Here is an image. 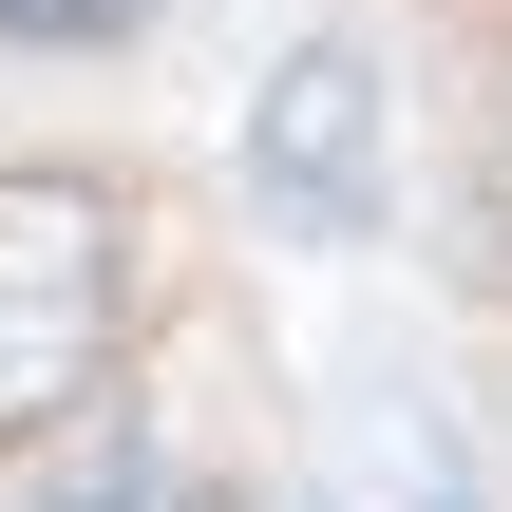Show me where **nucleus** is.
<instances>
[{"label":"nucleus","mask_w":512,"mask_h":512,"mask_svg":"<svg viewBox=\"0 0 512 512\" xmlns=\"http://www.w3.org/2000/svg\"><path fill=\"white\" fill-rule=\"evenodd\" d=\"M114 361V209L76 171H0V437Z\"/></svg>","instance_id":"1"},{"label":"nucleus","mask_w":512,"mask_h":512,"mask_svg":"<svg viewBox=\"0 0 512 512\" xmlns=\"http://www.w3.org/2000/svg\"><path fill=\"white\" fill-rule=\"evenodd\" d=\"M247 209H266L285 247L380 228V57H361V38H304V57L247 95Z\"/></svg>","instance_id":"2"},{"label":"nucleus","mask_w":512,"mask_h":512,"mask_svg":"<svg viewBox=\"0 0 512 512\" xmlns=\"http://www.w3.org/2000/svg\"><path fill=\"white\" fill-rule=\"evenodd\" d=\"M304 512H475V475H456V418H437L418 380H342Z\"/></svg>","instance_id":"3"},{"label":"nucleus","mask_w":512,"mask_h":512,"mask_svg":"<svg viewBox=\"0 0 512 512\" xmlns=\"http://www.w3.org/2000/svg\"><path fill=\"white\" fill-rule=\"evenodd\" d=\"M38 512H171V456H152V437H76V456L38 475Z\"/></svg>","instance_id":"4"},{"label":"nucleus","mask_w":512,"mask_h":512,"mask_svg":"<svg viewBox=\"0 0 512 512\" xmlns=\"http://www.w3.org/2000/svg\"><path fill=\"white\" fill-rule=\"evenodd\" d=\"M114 19H152V0H0V38H114Z\"/></svg>","instance_id":"5"},{"label":"nucleus","mask_w":512,"mask_h":512,"mask_svg":"<svg viewBox=\"0 0 512 512\" xmlns=\"http://www.w3.org/2000/svg\"><path fill=\"white\" fill-rule=\"evenodd\" d=\"M494 247H512V190H494Z\"/></svg>","instance_id":"6"}]
</instances>
